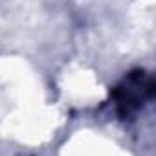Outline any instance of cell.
<instances>
[{
	"mask_svg": "<svg viewBox=\"0 0 156 156\" xmlns=\"http://www.w3.org/2000/svg\"><path fill=\"white\" fill-rule=\"evenodd\" d=\"M154 94V79L143 70L130 72L125 79L112 90V98L121 119L134 116L147 99Z\"/></svg>",
	"mask_w": 156,
	"mask_h": 156,
	"instance_id": "cell-1",
	"label": "cell"
}]
</instances>
